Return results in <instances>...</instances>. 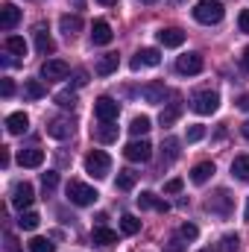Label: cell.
Masks as SVG:
<instances>
[{
	"label": "cell",
	"mask_w": 249,
	"mask_h": 252,
	"mask_svg": "<svg viewBox=\"0 0 249 252\" xmlns=\"http://www.w3.org/2000/svg\"><path fill=\"white\" fill-rule=\"evenodd\" d=\"M158 62H161V53H158L156 47H144V50H138V53H135V59H132V70H141V67H156Z\"/></svg>",
	"instance_id": "4fadbf2b"
},
{
	"label": "cell",
	"mask_w": 249,
	"mask_h": 252,
	"mask_svg": "<svg viewBox=\"0 0 249 252\" xmlns=\"http://www.w3.org/2000/svg\"><path fill=\"white\" fill-rule=\"evenodd\" d=\"M121 232H124V235H138V232H141V220L132 217V214H124V217H121Z\"/></svg>",
	"instance_id": "e575fe53"
},
{
	"label": "cell",
	"mask_w": 249,
	"mask_h": 252,
	"mask_svg": "<svg viewBox=\"0 0 249 252\" xmlns=\"http://www.w3.org/2000/svg\"><path fill=\"white\" fill-rule=\"evenodd\" d=\"M238 27H241V32H249V9H244V12H241Z\"/></svg>",
	"instance_id": "bcb514c9"
},
{
	"label": "cell",
	"mask_w": 249,
	"mask_h": 252,
	"mask_svg": "<svg viewBox=\"0 0 249 252\" xmlns=\"http://www.w3.org/2000/svg\"><path fill=\"white\" fill-rule=\"evenodd\" d=\"M30 252H56V244H50L47 238H32L30 241Z\"/></svg>",
	"instance_id": "8d00e7d4"
},
{
	"label": "cell",
	"mask_w": 249,
	"mask_h": 252,
	"mask_svg": "<svg viewBox=\"0 0 249 252\" xmlns=\"http://www.w3.org/2000/svg\"><path fill=\"white\" fill-rule=\"evenodd\" d=\"M223 15H226V9H223L220 0H199V3L193 6V21H199V24H205V27L220 24Z\"/></svg>",
	"instance_id": "6da1fadb"
},
{
	"label": "cell",
	"mask_w": 249,
	"mask_h": 252,
	"mask_svg": "<svg viewBox=\"0 0 249 252\" xmlns=\"http://www.w3.org/2000/svg\"><path fill=\"white\" fill-rule=\"evenodd\" d=\"M44 94H47V88L38 79H27L24 82V100H41Z\"/></svg>",
	"instance_id": "4316f807"
},
{
	"label": "cell",
	"mask_w": 249,
	"mask_h": 252,
	"mask_svg": "<svg viewBox=\"0 0 249 252\" xmlns=\"http://www.w3.org/2000/svg\"><path fill=\"white\" fill-rule=\"evenodd\" d=\"M70 82H73L76 88H82V85L88 82V73H85V70H73V79H70Z\"/></svg>",
	"instance_id": "60d3db41"
},
{
	"label": "cell",
	"mask_w": 249,
	"mask_h": 252,
	"mask_svg": "<svg viewBox=\"0 0 249 252\" xmlns=\"http://www.w3.org/2000/svg\"><path fill=\"white\" fill-rule=\"evenodd\" d=\"M211 176H214V161H199V164L190 170V182H193V185H205Z\"/></svg>",
	"instance_id": "44dd1931"
},
{
	"label": "cell",
	"mask_w": 249,
	"mask_h": 252,
	"mask_svg": "<svg viewBox=\"0 0 249 252\" xmlns=\"http://www.w3.org/2000/svg\"><path fill=\"white\" fill-rule=\"evenodd\" d=\"M179 138H164V144H161V156H164V161H176L179 158Z\"/></svg>",
	"instance_id": "f1b7e54d"
},
{
	"label": "cell",
	"mask_w": 249,
	"mask_h": 252,
	"mask_svg": "<svg viewBox=\"0 0 249 252\" xmlns=\"http://www.w3.org/2000/svg\"><path fill=\"white\" fill-rule=\"evenodd\" d=\"M3 47H6V53H12V56H27V41H24L21 35H6Z\"/></svg>",
	"instance_id": "484cf974"
},
{
	"label": "cell",
	"mask_w": 249,
	"mask_h": 252,
	"mask_svg": "<svg viewBox=\"0 0 249 252\" xmlns=\"http://www.w3.org/2000/svg\"><path fill=\"white\" fill-rule=\"evenodd\" d=\"M202 138H205V126L193 124L187 129V144H196V141H202Z\"/></svg>",
	"instance_id": "ab89813d"
},
{
	"label": "cell",
	"mask_w": 249,
	"mask_h": 252,
	"mask_svg": "<svg viewBox=\"0 0 249 252\" xmlns=\"http://www.w3.org/2000/svg\"><path fill=\"white\" fill-rule=\"evenodd\" d=\"M30 129V118L24 115V112H12L9 118H6V132L9 135H24Z\"/></svg>",
	"instance_id": "d6986e66"
},
{
	"label": "cell",
	"mask_w": 249,
	"mask_h": 252,
	"mask_svg": "<svg viewBox=\"0 0 249 252\" xmlns=\"http://www.w3.org/2000/svg\"><path fill=\"white\" fill-rule=\"evenodd\" d=\"M18 164H21V167H41V164H44V150H38V147L21 150V153H18Z\"/></svg>",
	"instance_id": "2e32d148"
},
{
	"label": "cell",
	"mask_w": 249,
	"mask_h": 252,
	"mask_svg": "<svg viewBox=\"0 0 249 252\" xmlns=\"http://www.w3.org/2000/svg\"><path fill=\"white\" fill-rule=\"evenodd\" d=\"M73 129H76V126H73L70 118H56V121H50V124H47V135H50V138H56V141H64V138H70V135H73Z\"/></svg>",
	"instance_id": "5bb4252c"
},
{
	"label": "cell",
	"mask_w": 249,
	"mask_h": 252,
	"mask_svg": "<svg viewBox=\"0 0 249 252\" xmlns=\"http://www.w3.org/2000/svg\"><path fill=\"white\" fill-rule=\"evenodd\" d=\"M0 94H3V97H12V94H15V85H12V79H3V82H0Z\"/></svg>",
	"instance_id": "f6af8a7d"
},
{
	"label": "cell",
	"mask_w": 249,
	"mask_h": 252,
	"mask_svg": "<svg viewBox=\"0 0 249 252\" xmlns=\"http://www.w3.org/2000/svg\"><path fill=\"white\" fill-rule=\"evenodd\" d=\"M202 53H182L179 59H176V70L182 73V76H193V73H199L202 70Z\"/></svg>",
	"instance_id": "9c48e42d"
},
{
	"label": "cell",
	"mask_w": 249,
	"mask_h": 252,
	"mask_svg": "<svg viewBox=\"0 0 249 252\" xmlns=\"http://www.w3.org/2000/svg\"><path fill=\"white\" fill-rule=\"evenodd\" d=\"M118 115H121L118 100H112V97H100V100L94 103V118H97L100 124H115Z\"/></svg>",
	"instance_id": "5b68a950"
},
{
	"label": "cell",
	"mask_w": 249,
	"mask_h": 252,
	"mask_svg": "<svg viewBox=\"0 0 249 252\" xmlns=\"http://www.w3.org/2000/svg\"><path fill=\"white\" fill-rule=\"evenodd\" d=\"M97 3H103V6H115L118 0H97Z\"/></svg>",
	"instance_id": "f907efd6"
},
{
	"label": "cell",
	"mask_w": 249,
	"mask_h": 252,
	"mask_svg": "<svg viewBox=\"0 0 249 252\" xmlns=\"http://www.w3.org/2000/svg\"><path fill=\"white\" fill-rule=\"evenodd\" d=\"M38 223H41V217H38L35 211H21V217H18V226H21L24 232H32V229H38Z\"/></svg>",
	"instance_id": "4dcf8cb0"
},
{
	"label": "cell",
	"mask_w": 249,
	"mask_h": 252,
	"mask_svg": "<svg viewBox=\"0 0 249 252\" xmlns=\"http://www.w3.org/2000/svg\"><path fill=\"white\" fill-rule=\"evenodd\" d=\"M135 179H138V173H135V170H121L115 185H118V190H132V188H135Z\"/></svg>",
	"instance_id": "836d02e7"
},
{
	"label": "cell",
	"mask_w": 249,
	"mask_h": 252,
	"mask_svg": "<svg viewBox=\"0 0 249 252\" xmlns=\"http://www.w3.org/2000/svg\"><path fill=\"white\" fill-rule=\"evenodd\" d=\"M0 164L9 167V147H0Z\"/></svg>",
	"instance_id": "7dc6e473"
},
{
	"label": "cell",
	"mask_w": 249,
	"mask_h": 252,
	"mask_svg": "<svg viewBox=\"0 0 249 252\" xmlns=\"http://www.w3.org/2000/svg\"><path fill=\"white\" fill-rule=\"evenodd\" d=\"M67 73H70V67H67V62H62V59H47V62L41 64V76H44L47 82H59Z\"/></svg>",
	"instance_id": "30bf717a"
},
{
	"label": "cell",
	"mask_w": 249,
	"mask_h": 252,
	"mask_svg": "<svg viewBox=\"0 0 249 252\" xmlns=\"http://www.w3.org/2000/svg\"><path fill=\"white\" fill-rule=\"evenodd\" d=\"M241 64H244V70H249V47L244 50V56H241Z\"/></svg>",
	"instance_id": "681fc988"
},
{
	"label": "cell",
	"mask_w": 249,
	"mask_h": 252,
	"mask_svg": "<svg viewBox=\"0 0 249 252\" xmlns=\"http://www.w3.org/2000/svg\"><path fill=\"white\" fill-rule=\"evenodd\" d=\"M238 235H226L217 247H211V250H202V252H238Z\"/></svg>",
	"instance_id": "d6a6232c"
},
{
	"label": "cell",
	"mask_w": 249,
	"mask_h": 252,
	"mask_svg": "<svg viewBox=\"0 0 249 252\" xmlns=\"http://www.w3.org/2000/svg\"><path fill=\"white\" fill-rule=\"evenodd\" d=\"M179 238H182V241H196V238H199V229H196L193 223H182V229H179Z\"/></svg>",
	"instance_id": "f35d334b"
},
{
	"label": "cell",
	"mask_w": 249,
	"mask_h": 252,
	"mask_svg": "<svg viewBox=\"0 0 249 252\" xmlns=\"http://www.w3.org/2000/svg\"><path fill=\"white\" fill-rule=\"evenodd\" d=\"M238 109H241V112H249V94H244V97L238 100Z\"/></svg>",
	"instance_id": "c3c4849f"
},
{
	"label": "cell",
	"mask_w": 249,
	"mask_h": 252,
	"mask_svg": "<svg viewBox=\"0 0 249 252\" xmlns=\"http://www.w3.org/2000/svg\"><path fill=\"white\" fill-rule=\"evenodd\" d=\"M6 250H9V252H18V250H21V244H18V238H15L12 232H6Z\"/></svg>",
	"instance_id": "ee69618b"
},
{
	"label": "cell",
	"mask_w": 249,
	"mask_h": 252,
	"mask_svg": "<svg viewBox=\"0 0 249 252\" xmlns=\"http://www.w3.org/2000/svg\"><path fill=\"white\" fill-rule=\"evenodd\" d=\"M244 135H247V138H249V121H247V124H244Z\"/></svg>",
	"instance_id": "f5cc1de1"
},
{
	"label": "cell",
	"mask_w": 249,
	"mask_h": 252,
	"mask_svg": "<svg viewBox=\"0 0 249 252\" xmlns=\"http://www.w3.org/2000/svg\"><path fill=\"white\" fill-rule=\"evenodd\" d=\"M124 156L129 161H150V156H153V144L147 141V138H135L132 144H126Z\"/></svg>",
	"instance_id": "52a82bcc"
},
{
	"label": "cell",
	"mask_w": 249,
	"mask_h": 252,
	"mask_svg": "<svg viewBox=\"0 0 249 252\" xmlns=\"http://www.w3.org/2000/svg\"><path fill=\"white\" fill-rule=\"evenodd\" d=\"M205 208H208L211 214H217V217H229V214H232V193H229V190L211 193V196L205 199Z\"/></svg>",
	"instance_id": "8992f818"
},
{
	"label": "cell",
	"mask_w": 249,
	"mask_h": 252,
	"mask_svg": "<svg viewBox=\"0 0 249 252\" xmlns=\"http://www.w3.org/2000/svg\"><path fill=\"white\" fill-rule=\"evenodd\" d=\"M158 44L161 47H182L185 44V32L179 27H164V30H158Z\"/></svg>",
	"instance_id": "9a60e30c"
},
{
	"label": "cell",
	"mask_w": 249,
	"mask_h": 252,
	"mask_svg": "<svg viewBox=\"0 0 249 252\" xmlns=\"http://www.w3.org/2000/svg\"><path fill=\"white\" fill-rule=\"evenodd\" d=\"M232 173L241 179V182H249V156H238L232 161Z\"/></svg>",
	"instance_id": "f546056e"
},
{
	"label": "cell",
	"mask_w": 249,
	"mask_h": 252,
	"mask_svg": "<svg viewBox=\"0 0 249 252\" xmlns=\"http://www.w3.org/2000/svg\"><path fill=\"white\" fill-rule=\"evenodd\" d=\"M244 217H247V223H249V199H247V208H244Z\"/></svg>",
	"instance_id": "816d5d0a"
},
{
	"label": "cell",
	"mask_w": 249,
	"mask_h": 252,
	"mask_svg": "<svg viewBox=\"0 0 249 252\" xmlns=\"http://www.w3.org/2000/svg\"><path fill=\"white\" fill-rule=\"evenodd\" d=\"M112 38H115V32H112L109 21H94V27H91V41H94V44H112Z\"/></svg>",
	"instance_id": "e0dca14e"
},
{
	"label": "cell",
	"mask_w": 249,
	"mask_h": 252,
	"mask_svg": "<svg viewBox=\"0 0 249 252\" xmlns=\"http://www.w3.org/2000/svg\"><path fill=\"white\" fill-rule=\"evenodd\" d=\"M150 129H153V124H150V118H147V115H141V118H132V124H129V132H132L135 138L147 135Z\"/></svg>",
	"instance_id": "1f68e13d"
},
{
	"label": "cell",
	"mask_w": 249,
	"mask_h": 252,
	"mask_svg": "<svg viewBox=\"0 0 249 252\" xmlns=\"http://www.w3.org/2000/svg\"><path fill=\"white\" fill-rule=\"evenodd\" d=\"M94 141H100V144H112V141H118V126L115 124H100L94 129Z\"/></svg>",
	"instance_id": "d4e9b609"
},
{
	"label": "cell",
	"mask_w": 249,
	"mask_h": 252,
	"mask_svg": "<svg viewBox=\"0 0 249 252\" xmlns=\"http://www.w3.org/2000/svg\"><path fill=\"white\" fill-rule=\"evenodd\" d=\"M85 170H88L94 179L109 176V170H112V158H109V153H103V150H91V153L85 156Z\"/></svg>",
	"instance_id": "7a4b0ae2"
},
{
	"label": "cell",
	"mask_w": 249,
	"mask_h": 252,
	"mask_svg": "<svg viewBox=\"0 0 249 252\" xmlns=\"http://www.w3.org/2000/svg\"><path fill=\"white\" fill-rule=\"evenodd\" d=\"M141 94H144V100H147V103L158 106V103H164L167 88H164V82H150V85H144V88H141Z\"/></svg>",
	"instance_id": "ac0fdd59"
},
{
	"label": "cell",
	"mask_w": 249,
	"mask_h": 252,
	"mask_svg": "<svg viewBox=\"0 0 249 252\" xmlns=\"http://www.w3.org/2000/svg\"><path fill=\"white\" fill-rule=\"evenodd\" d=\"M59 27H62V32L67 38H73V35L82 30V18H79V15H62V18H59Z\"/></svg>",
	"instance_id": "cb8c5ba5"
},
{
	"label": "cell",
	"mask_w": 249,
	"mask_h": 252,
	"mask_svg": "<svg viewBox=\"0 0 249 252\" xmlns=\"http://www.w3.org/2000/svg\"><path fill=\"white\" fill-rule=\"evenodd\" d=\"M182 185H185L182 179H170V182L164 185V193H179V190H182Z\"/></svg>",
	"instance_id": "b9f144b4"
},
{
	"label": "cell",
	"mask_w": 249,
	"mask_h": 252,
	"mask_svg": "<svg viewBox=\"0 0 249 252\" xmlns=\"http://www.w3.org/2000/svg\"><path fill=\"white\" fill-rule=\"evenodd\" d=\"M91 241H94V244H100V247H112V244L118 241V232H112L109 226H94Z\"/></svg>",
	"instance_id": "603a6c76"
},
{
	"label": "cell",
	"mask_w": 249,
	"mask_h": 252,
	"mask_svg": "<svg viewBox=\"0 0 249 252\" xmlns=\"http://www.w3.org/2000/svg\"><path fill=\"white\" fill-rule=\"evenodd\" d=\"M144 3H156V0H144Z\"/></svg>",
	"instance_id": "db71d44e"
},
{
	"label": "cell",
	"mask_w": 249,
	"mask_h": 252,
	"mask_svg": "<svg viewBox=\"0 0 249 252\" xmlns=\"http://www.w3.org/2000/svg\"><path fill=\"white\" fill-rule=\"evenodd\" d=\"M32 199H35V190L30 182H18L15 190H12V205L18 208V211H27L30 205H32Z\"/></svg>",
	"instance_id": "ba28073f"
},
{
	"label": "cell",
	"mask_w": 249,
	"mask_h": 252,
	"mask_svg": "<svg viewBox=\"0 0 249 252\" xmlns=\"http://www.w3.org/2000/svg\"><path fill=\"white\" fill-rule=\"evenodd\" d=\"M164 252H185V244H182V238H173V241L164 247Z\"/></svg>",
	"instance_id": "7bdbcfd3"
},
{
	"label": "cell",
	"mask_w": 249,
	"mask_h": 252,
	"mask_svg": "<svg viewBox=\"0 0 249 252\" xmlns=\"http://www.w3.org/2000/svg\"><path fill=\"white\" fill-rule=\"evenodd\" d=\"M138 205H141V208H156V211H161V214L170 211L167 199H161V196H156V193H150V190H144V193L138 196Z\"/></svg>",
	"instance_id": "ffe728a7"
},
{
	"label": "cell",
	"mask_w": 249,
	"mask_h": 252,
	"mask_svg": "<svg viewBox=\"0 0 249 252\" xmlns=\"http://www.w3.org/2000/svg\"><path fill=\"white\" fill-rule=\"evenodd\" d=\"M190 109L196 115H214L220 109V94L217 91H196L190 97Z\"/></svg>",
	"instance_id": "277c9868"
},
{
	"label": "cell",
	"mask_w": 249,
	"mask_h": 252,
	"mask_svg": "<svg viewBox=\"0 0 249 252\" xmlns=\"http://www.w3.org/2000/svg\"><path fill=\"white\" fill-rule=\"evenodd\" d=\"M118 64H121V59H118V53H106V56H100V62H97V76H112L115 70H118Z\"/></svg>",
	"instance_id": "7402d4cb"
},
{
	"label": "cell",
	"mask_w": 249,
	"mask_h": 252,
	"mask_svg": "<svg viewBox=\"0 0 249 252\" xmlns=\"http://www.w3.org/2000/svg\"><path fill=\"white\" fill-rule=\"evenodd\" d=\"M53 100H56L62 109H76V94H73V91H59Z\"/></svg>",
	"instance_id": "74e56055"
},
{
	"label": "cell",
	"mask_w": 249,
	"mask_h": 252,
	"mask_svg": "<svg viewBox=\"0 0 249 252\" xmlns=\"http://www.w3.org/2000/svg\"><path fill=\"white\" fill-rule=\"evenodd\" d=\"M176 3H182V0H176Z\"/></svg>",
	"instance_id": "11a10c76"
},
{
	"label": "cell",
	"mask_w": 249,
	"mask_h": 252,
	"mask_svg": "<svg viewBox=\"0 0 249 252\" xmlns=\"http://www.w3.org/2000/svg\"><path fill=\"white\" fill-rule=\"evenodd\" d=\"M32 38H35V50H38L41 56L56 53V41L50 38V32H47V27H44V24H38V27L32 30Z\"/></svg>",
	"instance_id": "7c38bea8"
},
{
	"label": "cell",
	"mask_w": 249,
	"mask_h": 252,
	"mask_svg": "<svg viewBox=\"0 0 249 252\" xmlns=\"http://www.w3.org/2000/svg\"><path fill=\"white\" fill-rule=\"evenodd\" d=\"M179 115H182V103H170L167 109H161L158 124H161V126H173L176 121H179Z\"/></svg>",
	"instance_id": "83f0119b"
},
{
	"label": "cell",
	"mask_w": 249,
	"mask_h": 252,
	"mask_svg": "<svg viewBox=\"0 0 249 252\" xmlns=\"http://www.w3.org/2000/svg\"><path fill=\"white\" fill-rule=\"evenodd\" d=\"M56 185H59V173H56V170L41 173V188H44V193H53V190H56Z\"/></svg>",
	"instance_id": "d590c367"
},
{
	"label": "cell",
	"mask_w": 249,
	"mask_h": 252,
	"mask_svg": "<svg viewBox=\"0 0 249 252\" xmlns=\"http://www.w3.org/2000/svg\"><path fill=\"white\" fill-rule=\"evenodd\" d=\"M18 24H21V9L15 3H3L0 6V30L3 32H12Z\"/></svg>",
	"instance_id": "8fae6325"
},
{
	"label": "cell",
	"mask_w": 249,
	"mask_h": 252,
	"mask_svg": "<svg viewBox=\"0 0 249 252\" xmlns=\"http://www.w3.org/2000/svg\"><path fill=\"white\" fill-rule=\"evenodd\" d=\"M67 199L73 202V205H94L97 202V188H91V185H85V182H67Z\"/></svg>",
	"instance_id": "3957f363"
}]
</instances>
